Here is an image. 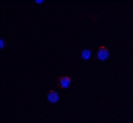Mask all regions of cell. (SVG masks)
Returning <instances> with one entry per match:
<instances>
[{
  "label": "cell",
  "mask_w": 133,
  "mask_h": 123,
  "mask_svg": "<svg viewBox=\"0 0 133 123\" xmlns=\"http://www.w3.org/2000/svg\"><path fill=\"white\" fill-rule=\"evenodd\" d=\"M110 52L108 47L102 45L98 47L95 54V57L99 60L104 62L109 58Z\"/></svg>",
  "instance_id": "obj_1"
},
{
  "label": "cell",
  "mask_w": 133,
  "mask_h": 123,
  "mask_svg": "<svg viewBox=\"0 0 133 123\" xmlns=\"http://www.w3.org/2000/svg\"><path fill=\"white\" fill-rule=\"evenodd\" d=\"M72 82V79L68 75H61L56 79V86L59 89L68 88Z\"/></svg>",
  "instance_id": "obj_2"
},
{
  "label": "cell",
  "mask_w": 133,
  "mask_h": 123,
  "mask_svg": "<svg viewBox=\"0 0 133 123\" xmlns=\"http://www.w3.org/2000/svg\"><path fill=\"white\" fill-rule=\"evenodd\" d=\"M47 100L51 105H55L59 102V94L53 89H50L47 92Z\"/></svg>",
  "instance_id": "obj_3"
},
{
  "label": "cell",
  "mask_w": 133,
  "mask_h": 123,
  "mask_svg": "<svg viewBox=\"0 0 133 123\" xmlns=\"http://www.w3.org/2000/svg\"><path fill=\"white\" fill-rule=\"evenodd\" d=\"M92 54L91 51L88 49H84L82 50L80 53L81 57L84 60H88L91 57Z\"/></svg>",
  "instance_id": "obj_4"
},
{
  "label": "cell",
  "mask_w": 133,
  "mask_h": 123,
  "mask_svg": "<svg viewBox=\"0 0 133 123\" xmlns=\"http://www.w3.org/2000/svg\"><path fill=\"white\" fill-rule=\"evenodd\" d=\"M5 45H6V42L2 38H1L0 39V48L1 49H2L5 47Z\"/></svg>",
  "instance_id": "obj_5"
},
{
  "label": "cell",
  "mask_w": 133,
  "mask_h": 123,
  "mask_svg": "<svg viewBox=\"0 0 133 123\" xmlns=\"http://www.w3.org/2000/svg\"><path fill=\"white\" fill-rule=\"evenodd\" d=\"M44 1V0H35V2L38 4H42Z\"/></svg>",
  "instance_id": "obj_6"
}]
</instances>
